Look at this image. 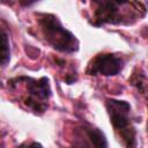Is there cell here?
<instances>
[{
	"label": "cell",
	"instance_id": "cell-1",
	"mask_svg": "<svg viewBox=\"0 0 148 148\" xmlns=\"http://www.w3.org/2000/svg\"><path fill=\"white\" fill-rule=\"evenodd\" d=\"M38 24L46 43H49L57 51L73 53L79 50L80 43L76 36L67 30L56 15L46 13L39 14Z\"/></svg>",
	"mask_w": 148,
	"mask_h": 148
},
{
	"label": "cell",
	"instance_id": "cell-2",
	"mask_svg": "<svg viewBox=\"0 0 148 148\" xmlns=\"http://www.w3.org/2000/svg\"><path fill=\"white\" fill-rule=\"evenodd\" d=\"M106 110L110 117V123L112 124L116 132L123 139L126 148H136V132L131 124L130 111L131 105L126 101L119 99H108Z\"/></svg>",
	"mask_w": 148,
	"mask_h": 148
},
{
	"label": "cell",
	"instance_id": "cell-3",
	"mask_svg": "<svg viewBox=\"0 0 148 148\" xmlns=\"http://www.w3.org/2000/svg\"><path fill=\"white\" fill-rule=\"evenodd\" d=\"M22 79L25 81L27 90L29 92V97L25 99V104L36 112H44L46 109V104H44V101H46L51 96L49 79L45 76L40 79L22 76Z\"/></svg>",
	"mask_w": 148,
	"mask_h": 148
},
{
	"label": "cell",
	"instance_id": "cell-4",
	"mask_svg": "<svg viewBox=\"0 0 148 148\" xmlns=\"http://www.w3.org/2000/svg\"><path fill=\"white\" fill-rule=\"evenodd\" d=\"M124 68V61L120 57L112 53H102L96 56L88 65L87 73L89 75L101 74L104 76H113L119 74Z\"/></svg>",
	"mask_w": 148,
	"mask_h": 148
},
{
	"label": "cell",
	"instance_id": "cell-5",
	"mask_svg": "<svg viewBox=\"0 0 148 148\" xmlns=\"http://www.w3.org/2000/svg\"><path fill=\"white\" fill-rule=\"evenodd\" d=\"M97 7L95 9L92 23L96 27L103 24H120L124 22V15L120 13L124 1H97Z\"/></svg>",
	"mask_w": 148,
	"mask_h": 148
},
{
	"label": "cell",
	"instance_id": "cell-6",
	"mask_svg": "<svg viewBox=\"0 0 148 148\" xmlns=\"http://www.w3.org/2000/svg\"><path fill=\"white\" fill-rule=\"evenodd\" d=\"M84 132L92 148H109L106 136L99 128L87 127L84 128Z\"/></svg>",
	"mask_w": 148,
	"mask_h": 148
},
{
	"label": "cell",
	"instance_id": "cell-7",
	"mask_svg": "<svg viewBox=\"0 0 148 148\" xmlns=\"http://www.w3.org/2000/svg\"><path fill=\"white\" fill-rule=\"evenodd\" d=\"M10 60V44L8 35L0 29V66H6Z\"/></svg>",
	"mask_w": 148,
	"mask_h": 148
},
{
	"label": "cell",
	"instance_id": "cell-8",
	"mask_svg": "<svg viewBox=\"0 0 148 148\" xmlns=\"http://www.w3.org/2000/svg\"><path fill=\"white\" fill-rule=\"evenodd\" d=\"M140 76H141V74H134L133 77L131 79V82H132L133 86H135L138 88V90H140L142 94H145V91H146V80L141 81Z\"/></svg>",
	"mask_w": 148,
	"mask_h": 148
},
{
	"label": "cell",
	"instance_id": "cell-9",
	"mask_svg": "<svg viewBox=\"0 0 148 148\" xmlns=\"http://www.w3.org/2000/svg\"><path fill=\"white\" fill-rule=\"evenodd\" d=\"M17 148H43V147H42L40 143L32 141V142H30V143H22V145L18 146Z\"/></svg>",
	"mask_w": 148,
	"mask_h": 148
}]
</instances>
